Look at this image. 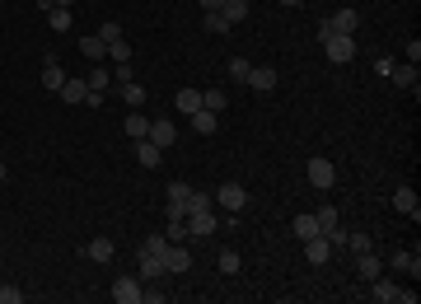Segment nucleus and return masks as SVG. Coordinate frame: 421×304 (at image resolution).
<instances>
[{
  "label": "nucleus",
  "instance_id": "c03bdc74",
  "mask_svg": "<svg viewBox=\"0 0 421 304\" xmlns=\"http://www.w3.org/2000/svg\"><path fill=\"white\" fill-rule=\"evenodd\" d=\"M197 5H201V10H206V15H210V10H220L225 0H197Z\"/></svg>",
  "mask_w": 421,
  "mask_h": 304
},
{
  "label": "nucleus",
  "instance_id": "ea45409f",
  "mask_svg": "<svg viewBox=\"0 0 421 304\" xmlns=\"http://www.w3.org/2000/svg\"><path fill=\"white\" fill-rule=\"evenodd\" d=\"M113 80H117V84H132V80H136V71H132V61H117V71H113Z\"/></svg>",
  "mask_w": 421,
  "mask_h": 304
},
{
  "label": "nucleus",
  "instance_id": "79ce46f5",
  "mask_svg": "<svg viewBox=\"0 0 421 304\" xmlns=\"http://www.w3.org/2000/svg\"><path fill=\"white\" fill-rule=\"evenodd\" d=\"M164 234H169V244H183V234H188V220H183V225H169Z\"/></svg>",
  "mask_w": 421,
  "mask_h": 304
},
{
  "label": "nucleus",
  "instance_id": "473e14b6",
  "mask_svg": "<svg viewBox=\"0 0 421 304\" xmlns=\"http://www.w3.org/2000/svg\"><path fill=\"white\" fill-rule=\"evenodd\" d=\"M164 248H169V234H150V239L141 244V253H154V258H164Z\"/></svg>",
  "mask_w": 421,
  "mask_h": 304
},
{
  "label": "nucleus",
  "instance_id": "49530a36",
  "mask_svg": "<svg viewBox=\"0 0 421 304\" xmlns=\"http://www.w3.org/2000/svg\"><path fill=\"white\" fill-rule=\"evenodd\" d=\"M276 5H286V10H295V5H300V0H276Z\"/></svg>",
  "mask_w": 421,
  "mask_h": 304
},
{
  "label": "nucleus",
  "instance_id": "58836bf2",
  "mask_svg": "<svg viewBox=\"0 0 421 304\" xmlns=\"http://www.w3.org/2000/svg\"><path fill=\"white\" fill-rule=\"evenodd\" d=\"M0 304H24V290L19 285H0Z\"/></svg>",
  "mask_w": 421,
  "mask_h": 304
},
{
  "label": "nucleus",
  "instance_id": "9b49d317",
  "mask_svg": "<svg viewBox=\"0 0 421 304\" xmlns=\"http://www.w3.org/2000/svg\"><path fill=\"white\" fill-rule=\"evenodd\" d=\"M332 253H337V248L328 244L323 234H314V239H305V258H309V262H314V267H323L328 258H332Z\"/></svg>",
  "mask_w": 421,
  "mask_h": 304
},
{
  "label": "nucleus",
  "instance_id": "bb28decb",
  "mask_svg": "<svg viewBox=\"0 0 421 304\" xmlns=\"http://www.w3.org/2000/svg\"><path fill=\"white\" fill-rule=\"evenodd\" d=\"M249 71H253V61H249V57H230V61H225V75L239 80V84L249 80Z\"/></svg>",
  "mask_w": 421,
  "mask_h": 304
},
{
  "label": "nucleus",
  "instance_id": "a19ab883",
  "mask_svg": "<svg viewBox=\"0 0 421 304\" xmlns=\"http://www.w3.org/2000/svg\"><path fill=\"white\" fill-rule=\"evenodd\" d=\"M164 220H169V225H183V220H188V206H178V202H169V211H164Z\"/></svg>",
  "mask_w": 421,
  "mask_h": 304
},
{
  "label": "nucleus",
  "instance_id": "4468645a",
  "mask_svg": "<svg viewBox=\"0 0 421 304\" xmlns=\"http://www.w3.org/2000/svg\"><path fill=\"white\" fill-rule=\"evenodd\" d=\"M47 28H52V33H71V28H75V15H71L66 5H52V10H47Z\"/></svg>",
  "mask_w": 421,
  "mask_h": 304
},
{
  "label": "nucleus",
  "instance_id": "6ab92c4d",
  "mask_svg": "<svg viewBox=\"0 0 421 304\" xmlns=\"http://www.w3.org/2000/svg\"><path fill=\"white\" fill-rule=\"evenodd\" d=\"M122 127H127V136H132V141H145V136H150V117L136 108V113H127V122H122Z\"/></svg>",
  "mask_w": 421,
  "mask_h": 304
},
{
  "label": "nucleus",
  "instance_id": "6e6552de",
  "mask_svg": "<svg viewBox=\"0 0 421 304\" xmlns=\"http://www.w3.org/2000/svg\"><path fill=\"white\" fill-rule=\"evenodd\" d=\"M276 80H281V75H276L271 66H253L244 84H249V89H258V94H271V89H276Z\"/></svg>",
  "mask_w": 421,
  "mask_h": 304
},
{
  "label": "nucleus",
  "instance_id": "f8f14e48",
  "mask_svg": "<svg viewBox=\"0 0 421 304\" xmlns=\"http://www.w3.org/2000/svg\"><path fill=\"white\" fill-rule=\"evenodd\" d=\"M159 159H164V150L154 145L150 136H145V141H136V164H141V169H159Z\"/></svg>",
  "mask_w": 421,
  "mask_h": 304
},
{
  "label": "nucleus",
  "instance_id": "37998d69",
  "mask_svg": "<svg viewBox=\"0 0 421 304\" xmlns=\"http://www.w3.org/2000/svg\"><path fill=\"white\" fill-rule=\"evenodd\" d=\"M417 61H421V42L407 38V66H417Z\"/></svg>",
  "mask_w": 421,
  "mask_h": 304
},
{
  "label": "nucleus",
  "instance_id": "423d86ee",
  "mask_svg": "<svg viewBox=\"0 0 421 304\" xmlns=\"http://www.w3.org/2000/svg\"><path fill=\"white\" fill-rule=\"evenodd\" d=\"M393 211L398 215H412V220H421V202H417V188H393Z\"/></svg>",
  "mask_w": 421,
  "mask_h": 304
},
{
  "label": "nucleus",
  "instance_id": "2f4dec72",
  "mask_svg": "<svg viewBox=\"0 0 421 304\" xmlns=\"http://www.w3.org/2000/svg\"><path fill=\"white\" fill-rule=\"evenodd\" d=\"M230 28H234V24L225 19L220 10H210V15H206V33H225V38H230Z\"/></svg>",
  "mask_w": 421,
  "mask_h": 304
},
{
  "label": "nucleus",
  "instance_id": "2eb2a0df",
  "mask_svg": "<svg viewBox=\"0 0 421 304\" xmlns=\"http://www.w3.org/2000/svg\"><path fill=\"white\" fill-rule=\"evenodd\" d=\"M328 28H332V33H346V38H351V33L361 28V15H356V10H337V15L328 19Z\"/></svg>",
  "mask_w": 421,
  "mask_h": 304
},
{
  "label": "nucleus",
  "instance_id": "f704fd0d",
  "mask_svg": "<svg viewBox=\"0 0 421 304\" xmlns=\"http://www.w3.org/2000/svg\"><path fill=\"white\" fill-rule=\"evenodd\" d=\"M84 80H89V89H94V94H103V89H108V80H113V75H108L103 66H94V71H89Z\"/></svg>",
  "mask_w": 421,
  "mask_h": 304
},
{
  "label": "nucleus",
  "instance_id": "f3484780",
  "mask_svg": "<svg viewBox=\"0 0 421 304\" xmlns=\"http://www.w3.org/2000/svg\"><path fill=\"white\" fill-rule=\"evenodd\" d=\"M388 267H393V271H402V276H412V281L421 276V258H417V253H393V258H388Z\"/></svg>",
  "mask_w": 421,
  "mask_h": 304
},
{
  "label": "nucleus",
  "instance_id": "7c9ffc66",
  "mask_svg": "<svg viewBox=\"0 0 421 304\" xmlns=\"http://www.w3.org/2000/svg\"><path fill=\"white\" fill-rule=\"evenodd\" d=\"M215 262H220V271H225V276H239V267H244V258H239L234 248H225V253H220Z\"/></svg>",
  "mask_w": 421,
  "mask_h": 304
},
{
  "label": "nucleus",
  "instance_id": "1a4fd4ad",
  "mask_svg": "<svg viewBox=\"0 0 421 304\" xmlns=\"http://www.w3.org/2000/svg\"><path fill=\"white\" fill-rule=\"evenodd\" d=\"M188 267H192V253H188L183 244H169V248H164V271H173V276H183Z\"/></svg>",
  "mask_w": 421,
  "mask_h": 304
},
{
  "label": "nucleus",
  "instance_id": "c756f323",
  "mask_svg": "<svg viewBox=\"0 0 421 304\" xmlns=\"http://www.w3.org/2000/svg\"><path fill=\"white\" fill-rule=\"evenodd\" d=\"M122 103H127V108H145V89H141V84H122Z\"/></svg>",
  "mask_w": 421,
  "mask_h": 304
},
{
  "label": "nucleus",
  "instance_id": "7ed1b4c3",
  "mask_svg": "<svg viewBox=\"0 0 421 304\" xmlns=\"http://www.w3.org/2000/svg\"><path fill=\"white\" fill-rule=\"evenodd\" d=\"M244 206H249V188H239V183H225V188H215V211H225V215H239Z\"/></svg>",
  "mask_w": 421,
  "mask_h": 304
},
{
  "label": "nucleus",
  "instance_id": "c9c22d12",
  "mask_svg": "<svg viewBox=\"0 0 421 304\" xmlns=\"http://www.w3.org/2000/svg\"><path fill=\"white\" fill-rule=\"evenodd\" d=\"M201 108L220 113V108H225V89H206V94H201Z\"/></svg>",
  "mask_w": 421,
  "mask_h": 304
},
{
  "label": "nucleus",
  "instance_id": "a878e982",
  "mask_svg": "<svg viewBox=\"0 0 421 304\" xmlns=\"http://www.w3.org/2000/svg\"><path fill=\"white\" fill-rule=\"evenodd\" d=\"M103 47H108V57H113V66H117V61H132V42L122 38V33H117V38H108Z\"/></svg>",
  "mask_w": 421,
  "mask_h": 304
},
{
  "label": "nucleus",
  "instance_id": "a18cd8bd",
  "mask_svg": "<svg viewBox=\"0 0 421 304\" xmlns=\"http://www.w3.org/2000/svg\"><path fill=\"white\" fill-rule=\"evenodd\" d=\"M5 178H10V169H5V159H0V183H5Z\"/></svg>",
  "mask_w": 421,
  "mask_h": 304
},
{
  "label": "nucleus",
  "instance_id": "0eeeda50",
  "mask_svg": "<svg viewBox=\"0 0 421 304\" xmlns=\"http://www.w3.org/2000/svg\"><path fill=\"white\" fill-rule=\"evenodd\" d=\"M150 141L159 145V150H169L173 141H178V127H173L169 117H150Z\"/></svg>",
  "mask_w": 421,
  "mask_h": 304
},
{
  "label": "nucleus",
  "instance_id": "f257e3e1",
  "mask_svg": "<svg viewBox=\"0 0 421 304\" xmlns=\"http://www.w3.org/2000/svg\"><path fill=\"white\" fill-rule=\"evenodd\" d=\"M319 38H323V57L332 61V66H346V61L356 57V38H346V33H332L323 19V28H319Z\"/></svg>",
  "mask_w": 421,
  "mask_h": 304
},
{
  "label": "nucleus",
  "instance_id": "5701e85b",
  "mask_svg": "<svg viewBox=\"0 0 421 304\" xmlns=\"http://www.w3.org/2000/svg\"><path fill=\"white\" fill-rule=\"evenodd\" d=\"M314 234H323V229H319V215H305V211H300V215H295V239L305 244V239H314Z\"/></svg>",
  "mask_w": 421,
  "mask_h": 304
},
{
  "label": "nucleus",
  "instance_id": "20e7f679",
  "mask_svg": "<svg viewBox=\"0 0 421 304\" xmlns=\"http://www.w3.org/2000/svg\"><path fill=\"white\" fill-rule=\"evenodd\" d=\"M141 290H145L141 276H117L113 281V300L117 304H141Z\"/></svg>",
  "mask_w": 421,
  "mask_h": 304
},
{
  "label": "nucleus",
  "instance_id": "de8ad7c7",
  "mask_svg": "<svg viewBox=\"0 0 421 304\" xmlns=\"http://www.w3.org/2000/svg\"><path fill=\"white\" fill-rule=\"evenodd\" d=\"M52 5H66V10H71V5H75V0H52Z\"/></svg>",
  "mask_w": 421,
  "mask_h": 304
},
{
  "label": "nucleus",
  "instance_id": "ddd939ff",
  "mask_svg": "<svg viewBox=\"0 0 421 304\" xmlns=\"http://www.w3.org/2000/svg\"><path fill=\"white\" fill-rule=\"evenodd\" d=\"M356 276H361V281H375V276H384V262L375 258V248H370V253H356Z\"/></svg>",
  "mask_w": 421,
  "mask_h": 304
},
{
  "label": "nucleus",
  "instance_id": "4be33fe9",
  "mask_svg": "<svg viewBox=\"0 0 421 304\" xmlns=\"http://www.w3.org/2000/svg\"><path fill=\"white\" fill-rule=\"evenodd\" d=\"M42 84H47V89H61V84H66V71H61V61H57V57L42 61Z\"/></svg>",
  "mask_w": 421,
  "mask_h": 304
},
{
  "label": "nucleus",
  "instance_id": "412c9836",
  "mask_svg": "<svg viewBox=\"0 0 421 304\" xmlns=\"http://www.w3.org/2000/svg\"><path fill=\"white\" fill-rule=\"evenodd\" d=\"M173 108L192 117L197 108H201V89H178V94H173Z\"/></svg>",
  "mask_w": 421,
  "mask_h": 304
},
{
  "label": "nucleus",
  "instance_id": "c85d7f7f",
  "mask_svg": "<svg viewBox=\"0 0 421 304\" xmlns=\"http://www.w3.org/2000/svg\"><path fill=\"white\" fill-rule=\"evenodd\" d=\"M80 52H84L89 61H103V57H108V47H103V38H98V33H94V38H80Z\"/></svg>",
  "mask_w": 421,
  "mask_h": 304
},
{
  "label": "nucleus",
  "instance_id": "aec40b11",
  "mask_svg": "<svg viewBox=\"0 0 421 304\" xmlns=\"http://www.w3.org/2000/svg\"><path fill=\"white\" fill-rule=\"evenodd\" d=\"M84 258H89V262H113V239H103V234H98V239H89Z\"/></svg>",
  "mask_w": 421,
  "mask_h": 304
},
{
  "label": "nucleus",
  "instance_id": "39448f33",
  "mask_svg": "<svg viewBox=\"0 0 421 304\" xmlns=\"http://www.w3.org/2000/svg\"><path fill=\"white\" fill-rule=\"evenodd\" d=\"M215 206H206V211H188V234H197V239H206V234H215Z\"/></svg>",
  "mask_w": 421,
  "mask_h": 304
},
{
  "label": "nucleus",
  "instance_id": "cd10ccee",
  "mask_svg": "<svg viewBox=\"0 0 421 304\" xmlns=\"http://www.w3.org/2000/svg\"><path fill=\"white\" fill-rule=\"evenodd\" d=\"M220 15H225L230 24H244V19H249V0H225V5H220Z\"/></svg>",
  "mask_w": 421,
  "mask_h": 304
},
{
  "label": "nucleus",
  "instance_id": "dca6fc26",
  "mask_svg": "<svg viewBox=\"0 0 421 304\" xmlns=\"http://www.w3.org/2000/svg\"><path fill=\"white\" fill-rule=\"evenodd\" d=\"M136 276H141V281H159V276H164V258H154V253H141V262H136Z\"/></svg>",
  "mask_w": 421,
  "mask_h": 304
},
{
  "label": "nucleus",
  "instance_id": "9d476101",
  "mask_svg": "<svg viewBox=\"0 0 421 304\" xmlns=\"http://www.w3.org/2000/svg\"><path fill=\"white\" fill-rule=\"evenodd\" d=\"M57 94L75 108V103H84V94H89V80H84V75H66V84H61Z\"/></svg>",
  "mask_w": 421,
  "mask_h": 304
},
{
  "label": "nucleus",
  "instance_id": "e433bc0d",
  "mask_svg": "<svg viewBox=\"0 0 421 304\" xmlns=\"http://www.w3.org/2000/svg\"><path fill=\"white\" fill-rule=\"evenodd\" d=\"M206 206H215L210 192H192V197H188V211H206Z\"/></svg>",
  "mask_w": 421,
  "mask_h": 304
},
{
  "label": "nucleus",
  "instance_id": "72a5a7b5",
  "mask_svg": "<svg viewBox=\"0 0 421 304\" xmlns=\"http://www.w3.org/2000/svg\"><path fill=\"white\" fill-rule=\"evenodd\" d=\"M342 248H351V253H370V234H365V229L346 234V244H342Z\"/></svg>",
  "mask_w": 421,
  "mask_h": 304
},
{
  "label": "nucleus",
  "instance_id": "f03ea898",
  "mask_svg": "<svg viewBox=\"0 0 421 304\" xmlns=\"http://www.w3.org/2000/svg\"><path fill=\"white\" fill-rule=\"evenodd\" d=\"M305 173H309V188H319V192L337 188V164H332V159H323V154H314Z\"/></svg>",
  "mask_w": 421,
  "mask_h": 304
},
{
  "label": "nucleus",
  "instance_id": "a211bd4d",
  "mask_svg": "<svg viewBox=\"0 0 421 304\" xmlns=\"http://www.w3.org/2000/svg\"><path fill=\"white\" fill-rule=\"evenodd\" d=\"M215 127H220V113H210V108H197V113H192V132L197 136H210Z\"/></svg>",
  "mask_w": 421,
  "mask_h": 304
},
{
  "label": "nucleus",
  "instance_id": "b1692460",
  "mask_svg": "<svg viewBox=\"0 0 421 304\" xmlns=\"http://www.w3.org/2000/svg\"><path fill=\"white\" fill-rule=\"evenodd\" d=\"M375 300H384V304H398V281H388V276H375Z\"/></svg>",
  "mask_w": 421,
  "mask_h": 304
},
{
  "label": "nucleus",
  "instance_id": "393cba45",
  "mask_svg": "<svg viewBox=\"0 0 421 304\" xmlns=\"http://www.w3.org/2000/svg\"><path fill=\"white\" fill-rule=\"evenodd\" d=\"M388 80H393L398 89H417V66H393V71H388Z\"/></svg>",
  "mask_w": 421,
  "mask_h": 304
},
{
  "label": "nucleus",
  "instance_id": "4c0bfd02",
  "mask_svg": "<svg viewBox=\"0 0 421 304\" xmlns=\"http://www.w3.org/2000/svg\"><path fill=\"white\" fill-rule=\"evenodd\" d=\"M188 197H192V188H188V183H169V202L188 206Z\"/></svg>",
  "mask_w": 421,
  "mask_h": 304
}]
</instances>
